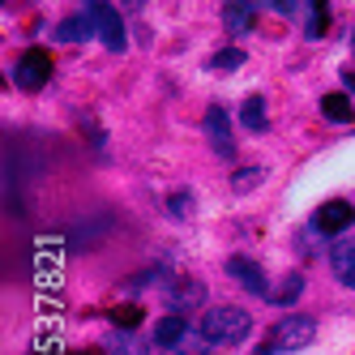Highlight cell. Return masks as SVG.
<instances>
[{
	"mask_svg": "<svg viewBox=\"0 0 355 355\" xmlns=\"http://www.w3.org/2000/svg\"><path fill=\"white\" fill-rule=\"evenodd\" d=\"M313 343H317V321L309 313H291V317H283V321L270 329L266 351L270 355L274 351H304V347H313Z\"/></svg>",
	"mask_w": 355,
	"mask_h": 355,
	"instance_id": "6da1fadb",
	"label": "cell"
},
{
	"mask_svg": "<svg viewBox=\"0 0 355 355\" xmlns=\"http://www.w3.org/2000/svg\"><path fill=\"white\" fill-rule=\"evenodd\" d=\"M201 329H206L214 343H240V338H248L252 317H248L244 309H232V304H218V309H206Z\"/></svg>",
	"mask_w": 355,
	"mask_h": 355,
	"instance_id": "7a4b0ae2",
	"label": "cell"
},
{
	"mask_svg": "<svg viewBox=\"0 0 355 355\" xmlns=\"http://www.w3.org/2000/svg\"><path fill=\"white\" fill-rule=\"evenodd\" d=\"M86 13L94 17V31H98V39H103L107 52H124V47H129L124 21H120V13L107 5V0H86Z\"/></svg>",
	"mask_w": 355,
	"mask_h": 355,
	"instance_id": "3957f363",
	"label": "cell"
},
{
	"mask_svg": "<svg viewBox=\"0 0 355 355\" xmlns=\"http://www.w3.org/2000/svg\"><path fill=\"white\" fill-rule=\"evenodd\" d=\"M47 78H52V56H47L43 47H26V52L17 56V64H13V82L21 90H43Z\"/></svg>",
	"mask_w": 355,
	"mask_h": 355,
	"instance_id": "277c9868",
	"label": "cell"
},
{
	"mask_svg": "<svg viewBox=\"0 0 355 355\" xmlns=\"http://www.w3.org/2000/svg\"><path fill=\"white\" fill-rule=\"evenodd\" d=\"M351 223H355V206L351 201H325V206H317V214H313V227L321 236H347L351 232Z\"/></svg>",
	"mask_w": 355,
	"mask_h": 355,
	"instance_id": "5b68a950",
	"label": "cell"
},
{
	"mask_svg": "<svg viewBox=\"0 0 355 355\" xmlns=\"http://www.w3.org/2000/svg\"><path fill=\"white\" fill-rule=\"evenodd\" d=\"M201 129H206L210 146L218 159H236V141H232V124H227V112L223 107H210L206 120H201Z\"/></svg>",
	"mask_w": 355,
	"mask_h": 355,
	"instance_id": "8992f818",
	"label": "cell"
},
{
	"mask_svg": "<svg viewBox=\"0 0 355 355\" xmlns=\"http://www.w3.org/2000/svg\"><path fill=\"white\" fill-rule=\"evenodd\" d=\"M227 274H232L240 287H248L252 295H270V283H266L261 266H257V261H248V257H240V252H236V257H227Z\"/></svg>",
	"mask_w": 355,
	"mask_h": 355,
	"instance_id": "52a82bcc",
	"label": "cell"
},
{
	"mask_svg": "<svg viewBox=\"0 0 355 355\" xmlns=\"http://www.w3.org/2000/svg\"><path fill=\"white\" fill-rule=\"evenodd\" d=\"M252 21H257V5H252V0H227V5H223L227 35H248Z\"/></svg>",
	"mask_w": 355,
	"mask_h": 355,
	"instance_id": "ba28073f",
	"label": "cell"
},
{
	"mask_svg": "<svg viewBox=\"0 0 355 355\" xmlns=\"http://www.w3.org/2000/svg\"><path fill=\"white\" fill-rule=\"evenodd\" d=\"M329 266H334L343 287H355V240H338L329 248Z\"/></svg>",
	"mask_w": 355,
	"mask_h": 355,
	"instance_id": "9c48e42d",
	"label": "cell"
},
{
	"mask_svg": "<svg viewBox=\"0 0 355 355\" xmlns=\"http://www.w3.org/2000/svg\"><path fill=\"white\" fill-rule=\"evenodd\" d=\"M90 35H98L90 13H73V17H64L56 26V43H86Z\"/></svg>",
	"mask_w": 355,
	"mask_h": 355,
	"instance_id": "30bf717a",
	"label": "cell"
},
{
	"mask_svg": "<svg viewBox=\"0 0 355 355\" xmlns=\"http://www.w3.org/2000/svg\"><path fill=\"white\" fill-rule=\"evenodd\" d=\"M321 116L329 120V124H351L355 120V103L347 94H325L321 98Z\"/></svg>",
	"mask_w": 355,
	"mask_h": 355,
	"instance_id": "8fae6325",
	"label": "cell"
},
{
	"mask_svg": "<svg viewBox=\"0 0 355 355\" xmlns=\"http://www.w3.org/2000/svg\"><path fill=\"white\" fill-rule=\"evenodd\" d=\"M184 334H189V325H184V317H180V313H171V317H163V321L155 325V343H159V347H167V351L180 343Z\"/></svg>",
	"mask_w": 355,
	"mask_h": 355,
	"instance_id": "7c38bea8",
	"label": "cell"
},
{
	"mask_svg": "<svg viewBox=\"0 0 355 355\" xmlns=\"http://www.w3.org/2000/svg\"><path fill=\"white\" fill-rule=\"evenodd\" d=\"M240 120H244V129H252V133H266V129H270V120H266V98H261V94L244 98Z\"/></svg>",
	"mask_w": 355,
	"mask_h": 355,
	"instance_id": "4fadbf2b",
	"label": "cell"
},
{
	"mask_svg": "<svg viewBox=\"0 0 355 355\" xmlns=\"http://www.w3.org/2000/svg\"><path fill=\"white\" fill-rule=\"evenodd\" d=\"M189 304H206V287H201V283H184V287H175V291H171V300H167V309H171V313H184Z\"/></svg>",
	"mask_w": 355,
	"mask_h": 355,
	"instance_id": "5bb4252c",
	"label": "cell"
},
{
	"mask_svg": "<svg viewBox=\"0 0 355 355\" xmlns=\"http://www.w3.org/2000/svg\"><path fill=\"white\" fill-rule=\"evenodd\" d=\"M210 343L214 338L206 334V329H189V334L171 347V355H210Z\"/></svg>",
	"mask_w": 355,
	"mask_h": 355,
	"instance_id": "9a60e30c",
	"label": "cell"
},
{
	"mask_svg": "<svg viewBox=\"0 0 355 355\" xmlns=\"http://www.w3.org/2000/svg\"><path fill=\"white\" fill-rule=\"evenodd\" d=\"M112 355H150V343L146 338H137V334H129V329H120V334L112 338V347H107Z\"/></svg>",
	"mask_w": 355,
	"mask_h": 355,
	"instance_id": "2e32d148",
	"label": "cell"
},
{
	"mask_svg": "<svg viewBox=\"0 0 355 355\" xmlns=\"http://www.w3.org/2000/svg\"><path fill=\"white\" fill-rule=\"evenodd\" d=\"M244 52L240 47H223V52H214L210 56V73H236V69H244Z\"/></svg>",
	"mask_w": 355,
	"mask_h": 355,
	"instance_id": "e0dca14e",
	"label": "cell"
},
{
	"mask_svg": "<svg viewBox=\"0 0 355 355\" xmlns=\"http://www.w3.org/2000/svg\"><path fill=\"white\" fill-rule=\"evenodd\" d=\"M329 31V5L325 0H313V13H309V26H304V35L309 39H321Z\"/></svg>",
	"mask_w": 355,
	"mask_h": 355,
	"instance_id": "ac0fdd59",
	"label": "cell"
},
{
	"mask_svg": "<svg viewBox=\"0 0 355 355\" xmlns=\"http://www.w3.org/2000/svg\"><path fill=\"white\" fill-rule=\"evenodd\" d=\"M300 291H304V274H287V283L274 291V304L278 309H291V304L300 300Z\"/></svg>",
	"mask_w": 355,
	"mask_h": 355,
	"instance_id": "d6986e66",
	"label": "cell"
},
{
	"mask_svg": "<svg viewBox=\"0 0 355 355\" xmlns=\"http://www.w3.org/2000/svg\"><path fill=\"white\" fill-rule=\"evenodd\" d=\"M261 180H266V167H244V171H236V175H232L236 193H248V189H257Z\"/></svg>",
	"mask_w": 355,
	"mask_h": 355,
	"instance_id": "ffe728a7",
	"label": "cell"
},
{
	"mask_svg": "<svg viewBox=\"0 0 355 355\" xmlns=\"http://www.w3.org/2000/svg\"><path fill=\"white\" fill-rule=\"evenodd\" d=\"M112 321H116L120 329H133V325L141 321V309H137V304H120V309H112Z\"/></svg>",
	"mask_w": 355,
	"mask_h": 355,
	"instance_id": "44dd1931",
	"label": "cell"
},
{
	"mask_svg": "<svg viewBox=\"0 0 355 355\" xmlns=\"http://www.w3.org/2000/svg\"><path fill=\"white\" fill-rule=\"evenodd\" d=\"M189 201H193L189 193H175V197H171V214H175V218H189V214H193V210H189Z\"/></svg>",
	"mask_w": 355,
	"mask_h": 355,
	"instance_id": "7402d4cb",
	"label": "cell"
},
{
	"mask_svg": "<svg viewBox=\"0 0 355 355\" xmlns=\"http://www.w3.org/2000/svg\"><path fill=\"white\" fill-rule=\"evenodd\" d=\"M146 283H155V274H150V270H141V274L133 278V283H129V287H146Z\"/></svg>",
	"mask_w": 355,
	"mask_h": 355,
	"instance_id": "603a6c76",
	"label": "cell"
},
{
	"mask_svg": "<svg viewBox=\"0 0 355 355\" xmlns=\"http://www.w3.org/2000/svg\"><path fill=\"white\" fill-rule=\"evenodd\" d=\"M270 5H274L278 13H291V0H270Z\"/></svg>",
	"mask_w": 355,
	"mask_h": 355,
	"instance_id": "cb8c5ba5",
	"label": "cell"
},
{
	"mask_svg": "<svg viewBox=\"0 0 355 355\" xmlns=\"http://www.w3.org/2000/svg\"><path fill=\"white\" fill-rule=\"evenodd\" d=\"M78 355H107V351H78Z\"/></svg>",
	"mask_w": 355,
	"mask_h": 355,
	"instance_id": "d4e9b609",
	"label": "cell"
},
{
	"mask_svg": "<svg viewBox=\"0 0 355 355\" xmlns=\"http://www.w3.org/2000/svg\"><path fill=\"white\" fill-rule=\"evenodd\" d=\"M261 355H270V351H261Z\"/></svg>",
	"mask_w": 355,
	"mask_h": 355,
	"instance_id": "484cf974",
	"label": "cell"
}]
</instances>
